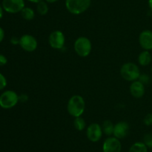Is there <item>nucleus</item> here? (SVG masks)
Returning a JSON list of instances; mask_svg holds the SVG:
<instances>
[{
  "label": "nucleus",
  "instance_id": "1",
  "mask_svg": "<svg viewBox=\"0 0 152 152\" xmlns=\"http://www.w3.org/2000/svg\"><path fill=\"white\" fill-rule=\"evenodd\" d=\"M86 109V102L83 96L74 95L70 98L67 104V110L71 116L80 117L83 114Z\"/></svg>",
  "mask_w": 152,
  "mask_h": 152
},
{
  "label": "nucleus",
  "instance_id": "2",
  "mask_svg": "<svg viewBox=\"0 0 152 152\" xmlns=\"http://www.w3.org/2000/svg\"><path fill=\"white\" fill-rule=\"evenodd\" d=\"M120 75L124 80L133 82L139 79L141 73L140 68L137 64L134 63L128 62L121 66Z\"/></svg>",
  "mask_w": 152,
  "mask_h": 152
},
{
  "label": "nucleus",
  "instance_id": "3",
  "mask_svg": "<svg viewBox=\"0 0 152 152\" xmlns=\"http://www.w3.org/2000/svg\"><path fill=\"white\" fill-rule=\"evenodd\" d=\"M91 0H65V7L71 13L79 15L89 8Z\"/></svg>",
  "mask_w": 152,
  "mask_h": 152
},
{
  "label": "nucleus",
  "instance_id": "4",
  "mask_svg": "<svg viewBox=\"0 0 152 152\" xmlns=\"http://www.w3.org/2000/svg\"><path fill=\"white\" fill-rule=\"evenodd\" d=\"M74 49L79 56L86 58L91 52L92 43L88 37H80L74 42Z\"/></svg>",
  "mask_w": 152,
  "mask_h": 152
},
{
  "label": "nucleus",
  "instance_id": "5",
  "mask_svg": "<svg viewBox=\"0 0 152 152\" xmlns=\"http://www.w3.org/2000/svg\"><path fill=\"white\" fill-rule=\"evenodd\" d=\"M19 102V95L15 91L6 90L0 95V107L5 110L14 107Z\"/></svg>",
  "mask_w": 152,
  "mask_h": 152
},
{
  "label": "nucleus",
  "instance_id": "6",
  "mask_svg": "<svg viewBox=\"0 0 152 152\" xmlns=\"http://www.w3.org/2000/svg\"><path fill=\"white\" fill-rule=\"evenodd\" d=\"M19 45L25 52H33L37 49L38 43L37 39L31 34H24L19 38Z\"/></svg>",
  "mask_w": 152,
  "mask_h": 152
},
{
  "label": "nucleus",
  "instance_id": "7",
  "mask_svg": "<svg viewBox=\"0 0 152 152\" xmlns=\"http://www.w3.org/2000/svg\"><path fill=\"white\" fill-rule=\"evenodd\" d=\"M49 45L54 49H62L64 48L65 43V37L61 31H53L50 34L48 37Z\"/></svg>",
  "mask_w": 152,
  "mask_h": 152
},
{
  "label": "nucleus",
  "instance_id": "8",
  "mask_svg": "<svg viewBox=\"0 0 152 152\" xmlns=\"http://www.w3.org/2000/svg\"><path fill=\"white\" fill-rule=\"evenodd\" d=\"M2 7L9 13H17L25 7L24 0H3Z\"/></svg>",
  "mask_w": 152,
  "mask_h": 152
},
{
  "label": "nucleus",
  "instance_id": "9",
  "mask_svg": "<svg viewBox=\"0 0 152 152\" xmlns=\"http://www.w3.org/2000/svg\"><path fill=\"white\" fill-rule=\"evenodd\" d=\"M102 126L98 123H91L88 125L86 130V135L88 140L92 142H96L99 141L102 137Z\"/></svg>",
  "mask_w": 152,
  "mask_h": 152
},
{
  "label": "nucleus",
  "instance_id": "10",
  "mask_svg": "<svg viewBox=\"0 0 152 152\" xmlns=\"http://www.w3.org/2000/svg\"><path fill=\"white\" fill-rule=\"evenodd\" d=\"M121 142L114 137H108L102 145L103 152H121Z\"/></svg>",
  "mask_w": 152,
  "mask_h": 152
},
{
  "label": "nucleus",
  "instance_id": "11",
  "mask_svg": "<svg viewBox=\"0 0 152 152\" xmlns=\"http://www.w3.org/2000/svg\"><path fill=\"white\" fill-rule=\"evenodd\" d=\"M139 43L144 50H152V31L145 30L140 34Z\"/></svg>",
  "mask_w": 152,
  "mask_h": 152
},
{
  "label": "nucleus",
  "instance_id": "12",
  "mask_svg": "<svg viewBox=\"0 0 152 152\" xmlns=\"http://www.w3.org/2000/svg\"><path fill=\"white\" fill-rule=\"evenodd\" d=\"M129 132V125L128 122L122 121L119 122L114 125L113 135L114 137L119 139H123L127 137Z\"/></svg>",
  "mask_w": 152,
  "mask_h": 152
},
{
  "label": "nucleus",
  "instance_id": "13",
  "mask_svg": "<svg viewBox=\"0 0 152 152\" xmlns=\"http://www.w3.org/2000/svg\"><path fill=\"white\" fill-rule=\"evenodd\" d=\"M145 92V85L139 80L132 82L130 85V92L133 97L140 98L144 95Z\"/></svg>",
  "mask_w": 152,
  "mask_h": 152
},
{
  "label": "nucleus",
  "instance_id": "14",
  "mask_svg": "<svg viewBox=\"0 0 152 152\" xmlns=\"http://www.w3.org/2000/svg\"><path fill=\"white\" fill-rule=\"evenodd\" d=\"M151 55L149 51L144 50L138 56V63L142 66H146L151 62Z\"/></svg>",
  "mask_w": 152,
  "mask_h": 152
},
{
  "label": "nucleus",
  "instance_id": "15",
  "mask_svg": "<svg viewBox=\"0 0 152 152\" xmlns=\"http://www.w3.org/2000/svg\"><path fill=\"white\" fill-rule=\"evenodd\" d=\"M114 125L113 122L110 120L104 121L102 125V129L103 134H105L106 136L111 137L114 133Z\"/></svg>",
  "mask_w": 152,
  "mask_h": 152
},
{
  "label": "nucleus",
  "instance_id": "16",
  "mask_svg": "<svg viewBox=\"0 0 152 152\" xmlns=\"http://www.w3.org/2000/svg\"><path fill=\"white\" fill-rule=\"evenodd\" d=\"M22 18L27 21H31L35 17V12L31 7H25L20 12Z\"/></svg>",
  "mask_w": 152,
  "mask_h": 152
},
{
  "label": "nucleus",
  "instance_id": "17",
  "mask_svg": "<svg viewBox=\"0 0 152 152\" xmlns=\"http://www.w3.org/2000/svg\"><path fill=\"white\" fill-rule=\"evenodd\" d=\"M129 152H148V148L142 142H137L131 146Z\"/></svg>",
  "mask_w": 152,
  "mask_h": 152
},
{
  "label": "nucleus",
  "instance_id": "18",
  "mask_svg": "<svg viewBox=\"0 0 152 152\" xmlns=\"http://www.w3.org/2000/svg\"><path fill=\"white\" fill-rule=\"evenodd\" d=\"M49 10L48 3L45 1H42L40 2L37 3V10L38 13L41 16H45L48 13Z\"/></svg>",
  "mask_w": 152,
  "mask_h": 152
},
{
  "label": "nucleus",
  "instance_id": "19",
  "mask_svg": "<svg viewBox=\"0 0 152 152\" xmlns=\"http://www.w3.org/2000/svg\"><path fill=\"white\" fill-rule=\"evenodd\" d=\"M74 128H75V129L77 130V131H83V130H84L85 128H86V121H85V119H83V118H82L81 116L75 118L74 120Z\"/></svg>",
  "mask_w": 152,
  "mask_h": 152
},
{
  "label": "nucleus",
  "instance_id": "20",
  "mask_svg": "<svg viewBox=\"0 0 152 152\" xmlns=\"http://www.w3.org/2000/svg\"><path fill=\"white\" fill-rule=\"evenodd\" d=\"M142 142L147 146L148 148H152V134L148 133L144 135L143 142Z\"/></svg>",
  "mask_w": 152,
  "mask_h": 152
},
{
  "label": "nucleus",
  "instance_id": "21",
  "mask_svg": "<svg viewBox=\"0 0 152 152\" xmlns=\"http://www.w3.org/2000/svg\"><path fill=\"white\" fill-rule=\"evenodd\" d=\"M138 80H139L140 82H142L144 85H145V84H148V83L150 82V77L149 75L147 74H141Z\"/></svg>",
  "mask_w": 152,
  "mask_h": 152
},
{
  "label": "nucleus",
  "instance_id": "22",
  "mask_svg": "<svg viewBox=\"0 0 152 152\" xmlns=\"http://www.w3.org/2000/svg\"><path fill=\"white\" fill-rule=\"evenodd\" d=\"M144 125L146 126H151L152 125V113H148L143 119Z\"/></svg>",
  "mask_w": 152,
  "mask_h": 152
},
{
  "label": "nucleus",
  "instance_id": "23",
  "mask_svg": "<svg viewBox=\"0 0 152 152\" xmlns=\"http://www.w3.org/2000/svg\"><path fill=\"white\" fill-rule=\"evenodd\" d=\"M7 86V79L4 75L0 73V90H2Z\"/></svg>",
  "mask_w": 152,
  "mask_h": 152
},
{
  "label": "nucleus",
  "instance_id": "24",
  "mask_svg": "<svg viewBox=\"0 0 152 152\" xmlns=\"http://www.w3.org/2000/svg\"><path fill=\"white\" fill-rule=\"evenodd\" d=\"M7 63V59L4 55L0 54V66H3L6 65Z\"/></svg>",
  "mask_w": 152,
  "mask_h": 152
},
{
  "label": "nucleus",
  "instance_id": "25",
  "mask_svg": "<svg viewBox=\"0 0 152 152\" xmlns=\"http://www.w3.org/2000/svg\"><path fill=\"white\" fill-rule=\"evenodd\" d=\"M28 100V95L27 94H21L19 95V101L20 102H26Z\"/></svg>",
  "mask_w": 152,
  "mask_h": 152
},
{
  "label": "nucleus",
  "instance_id": "26",
  "mask_svg": "<svg viewBox=\"0 0 152 152\" xmlns=\"http://www.w3.org/2000/svg\"><path fill=\"white\" fill-rule=\"evenodd\" d=\"M10 43L13 45H17L19 44V39L17 38L16 37H13L10 39Z\"/></svg>",
  "mask_w": 152,
  "mask_h": 152
},
{
  "label": "nucleus",
  "instance_id": "27",
  "mask_svg": "<svg viewBox=\"0 0 152 152\" xmlns=\"http://www.w3.org/2000/svg\"><path fill=\"white\" fill-rule=\"evenodd\" d=\"M4 38V31L1 27H0V43L3 41Z\"/></svg>",
  "mask_w": 152,
  "mask_h": 152
},
{
  "label": "nucleus",
  "instance_id": "28",
  "mask_svg": "<svg viewBox=\"0 0 152 152\" xmlns=\"http://www.w3.org/2000/svg\"><path fill=\"white\" fill-rule=\"evenodd\" d=\"M3 10H4V9H3L2 6L0 5V19H1L3 16Z\"/></svg>",
  "mask_w": 152,
  "mask_h": 152
},
{
  "label": "nucleus",
  "instance_id": "29",
  "mask_svg": "<svg viewBox=\"0 0 152 152\" xmlns=\"http://www.w3.org/2000/svg\"><path fill=\"white\" fill-rule=\"evenodd\" d=\"M28 1H31V2H33V3H39V2H40V1H43V0H28Z\"/></svg>",
  "mask_w": 152,
  "mask_h": 152
},
{
  "label": "nucleus",
  "instance_id": "30",
  "mask_svg": "<svg viewBox=\"0 0 152 152\" xmlns=\"http://www.w3.org/2000/svg\"><path fill=\"white\" fill-rule=\"evenodd\" d=\"M47 3H55L58 1V0H45Z\"/></svg>",
  "mask_w": 152,
  "mask_h": 152
},
{
  "label": "nucleus",
  "instance_id": "31",
  "mask_svg": "<svg viewBox=\"0 0 152 152\" xmlns=\"http://www.w3.org/2000/svg\"><path fill=\"white\" fill-rule=\"evenodd\" d=\"M148 6H149L150 9L152 11V0H148Z\"/></svg>",
  "mask_w": 152,
  "mask_h": 152
},
{
  "label": "nucleus",
  "instance_id": "32",
  "mask_svg": "<svg viewBox=\"0 0 152 152\" xmlns=\"http://www.w3.org/2000/svg\"><path fill=\"white\" fill-rule=\"evenodd\" d=\"M151 71H152V67H151Z\"/></svg>",
  "mask_w": 152,
  "mask_h": 152
}]
</instances>
